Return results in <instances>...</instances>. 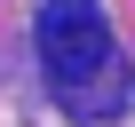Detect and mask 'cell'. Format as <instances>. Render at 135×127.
I'll return each mask as SVG.
<instances>
[{"instance_id": "obj_1", "label": "cell", "mask_w": 135, "mask_h": 127, "mask_svg": "<svg viewBox=\"0 0 135 127\" xmlns=\"http://www.w3.org/2000/svg\"><path fill=\"white\" fill-rule=\"evenodd\" d=\"M111 16L95 8V0H48V16H40V64H48V80L56 87H72L88 95L103 72H111Z\"/></svg>"}]
</instances>
